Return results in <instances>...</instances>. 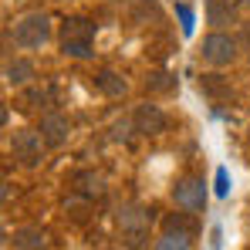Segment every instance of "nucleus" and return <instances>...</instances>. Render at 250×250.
<instances>
[{
  "instance_id": "f257e3e1",
  "label": "nucleus",
  "mask_w": 250,
  "mask_h": 250,
  "mask_svg": "<svg viewBox=\"0 0 250 250\" xmlns=\"http://www.w3.org/2000/svg\"><path fill=\"white\" fill-rule=\"evenodd\" d=\"M95 21L88 17H68L61 24V54L68 58H88L91 54V41H95Z\"/></svg>"
},
{
  "instance_id": "f03ea898",
  "label": "nucleus",
  "mask_w": 250,
  "mask_h": 250,
  "mask_svg": "<svg viewBox=\"0 0 250 250\" xmlns=\"http://www.w3.org/2000/svg\"><path fill=\"white\" fill-rule=\"evenodd\" d=\"M149 223H152V209H142V207H122L119 209V227H122V237L128 250H139L146 247L149 240Z\"/></svg>"
},
{
  "instance_id": "7ed1b4c3",
  "label": "nucleus",
  "mask_w": 250,
  "mask_h": 250,
  "mask_svg": "<svg viewBox=\"0 0 250 250\" xmlns=\"http://www.w3.org/2000/svg\"><path fill=\"white\" fill-rule=\"evenodd\" d=\"M14 41L21 44V47H41V44L51 41V21H47V14H27V17H21L17 24H14Z\"/></svg>"
},
{
  "instance_id": "20e7f679",
  "label": "nucleus",
  "mask_w": 250,
  "mask_h": 250,
  "mask_svg": "<svg viewBox=\"0 0 250 250\" xmlns=\"http://www.w3.org/2000/svg\"><path fill=\"white\" fill-rule=\"evenodd\" d=\"M203 61L213 64V68H223V64H233L237 61V54H240V41L237 38H230V34H223V31H213L207 41H203Z\"/></svg>"
},
{
  "instance_id": "39448f33",
  "label": "nucleus",
  "mask_w": 250,
  "mask_h": 250,
  "mask_svg": "<svg viewBox=\"0 0 250 250\" xmlns=\"http://www.w3.org/2000/svg\"><path fill=\"white\" fill-rule=\"evenodd\" d=\"M47 146L41 135V128L34 132V128H17L14 135H10V156L14 159H21L24 166H38L41 163V149Z\"/></svg>"
},
{
  "instance_id": "423d86ee",
  "label": "nucleus",
  "mask_w": 250,
  "mask_h": 250,
  "mask_svg": "<svg viewBox=\"0 0 250 250\" xmlns=\"http://www.w3.org/2000/svg\"><path fill=\"white\" fill-rule=\"evenodd\" d=\"M172 203L179 209H189V213L203 209L207 207V186H203V179H200V176H183V179H176V186H172Z\"/></svg>"
},
{
  "instance_id": "0eeeda50",
  "label": "nucleus",
  "mask_w": 250,
  "mask_h": 250,
  "mask_svg": "<svg viewBox=\"0 0 250 250\" xmlns=\"http://www.w3.org/2000/svg\"><path fill=\"white\" fill-rule=\"evenodd\" d=\"M132 125H135V132H142V135H163L169 128V119L166 112L159 108V105H139L135 112H132Z\"/></svg>"
},
{
  "instance_id": "6e6552de",
  "label": "nucleus",
  "mask_w": 250,
  "mask_h": 250,
  "mask_svg": "<svg viewBox=\"0 0 250 250\" xmlns=\"http://www.w3.org/2000/svg\"><path fill=\"white\" fill-rule=\"evenodd\" d=\"M41 135H44V142H47L51 149H58V146L68 142V135H71V122H68L64 115L51 112V115H44V119H41Z\"/></svg>"
},
{
  "instance_id": "1a4fd4ad",
  "label": "nucleus",
  "mask_w": 250,
  "mask_h": 250,
  "mask_svg": "<svg viewBox=\"0 0 250 250\" xmlns=\"http://www.w3.org/2000/svg\"><path fill=\"white\" fill-rule=\"evenodd\" d=\"M75 193L78 196H88V200H98V196H105V176L102 172H78L75 176Z\"/></svg>"
},
{
  "instance_id": "9d476101",
  "label": "nucleus",
  "mask_w": 250,
  "mask_h": 250,
  "mask_svg": "<svg viewBox=\"0 0 250 250\" xmlns=\"http://www.w3.org/2000/svg\"><path fill=\"white\" fill-rule=\"evenodd\" d=\"M14 247L17 250H44L47 247V233L38 227H21L14 230Z\"/></svg>"
},
{
  "instance_id": "9b49d317",
  "label": "nucleus",
  "mask_w": 250,
  "mask_h": 250,
  "mask_svg": "<svg viewBox=\"0 0 250 250\" xmlns=\"http://www.w3.org/2000/svg\"><path fill=\"white\" fill-rule=\"evenodd\" d=\"M207 21L213 24V27H227V24H233L237 14H233L230 0H207Z\"/></svg>"
},
{
  "instance_id": "f8f14e48",
  "label": "nucleus",
  "mask_w": 250,
  "mask_h": 250,
  "mask_svg": "<svg viewBox=\"0 0 250 250\" xmlns=\"http://www.w3.org/2000/svg\"><path fill=\"white\" fill-rule=\"evenodd\" d=\"M95 84H98V91H105L108 98H122L125 91H128L125 78H122V75H115V71H108V68L95 75Z\"/></svg>"
},
{
  "instance_id": "ddd939ff",
  "label": "nucleus",
  "mask_w": 250,
  "mask_h": 250,
  "mask_svg": "<svg viewBox=\"0 0 250 250\" xmlns=\"http://www.w3.org/2000/svg\"><path fill=\"white\" fill-rule=\"evenodd\" d=\"M3 78L10 84H27L34 78V64L31 61H24V58H17V61H7V68H3Z\"/></svg>"
},
{
  "instance_id": "4468645a",
  "label": "nucleus",
  "mask_w": 250,
  "mask_h": 250,
  "mask_svg": "<svg viewBox=\"0 0 250 250\" xmlns=\"http://www.w3.org/2000/svg\"><path fill=\"white\" fill-rule=\"evenodd\" d=\"M189 237L186 230H163V237L156 240V250H189Z\"/></svg>"
},
{
  "instance_id": "2eb2a0df",
  "label": "nucleus",
  "mask_w": 250,
  "mask_h": 250,
  "mask_svg": "<svg viewBox=\"0 0 250 250\" xmlns=\"http://www.w3.org/2000/svg\"><path fill=\"white\" fill-rule=\"evenodd\" d=\"M64 213H68L75 223H84V220H88V196H82V200H78V196L68 200V203H64Z\"/></svg>"
},
{
  "instance_id": "dca6fc26",
  "label": "nucleus",
  "mask_w": 250,
  "mask_h": 250,
  "mask_svg": "<svg viewBox=\"0 0 250 250\" xmlns=\"http://www.w3.org/2000/svg\"><path fill=\"white\" fill-rule=\"evenodd\" d=\"M189 213V209H186ZM186 213H176V216H166V223H163V230H186V233H193L196 230V223L186 216Z\"/></svg>"
},
{
  "instance_id": "f3484780",
  "label": "nucleus",
  "mask_w": 250,
  "mask_h": 250,
  "mask_svg": "<svg viewBox=\"0 0 250 250\" xmlns=\"http://www.w3.org/2000/svg\"><path fill=\"white\" fill-rule=\"evenodd\" d=\"M203 88L213 91V95H230V88L220 82V75H207V78H203Z\"/></svg>"
},
{
  "instance_id": "a211bd4d",
  "label": "nucleus",
  "mask_w": 250,
  "mask_h": 250,
  "mask_svg": "<svg viewBox=\"0 0 250 250\" xmlns=\"http://www.w3.org/2000/svg\"><path fill=\"white\" fill-rule=\"evenodd\" d=\"M230 193V176L227 169H216V196H227Z\"/></svg>"
},
{
  "instance_id": "6ab92c4d",
  "label": "nucleus",
  "mask_w": 250,
  "mask_h": 250,
  "mask_svg": "<svg viewBox=\"0 0 250 250\" xmlns=\"http://www.w3.org/2000/svg\"><path fill=\"white\" fill-rule=\"evenodd\" d=\"M176 10H179V17H183V31H186V34H193V10H189V7H183V3H179Z\"/></svg>"
},
{
  "instance_id": "aec40b11",
  "label": "nucleus",
  "mask_w": 250,
  "mask_h": 250,
  "mask_svg": "<svg viewBox=\"0 0 250 250\" xmlns=\"http://www.w3.org/2000/svg\"><path fill=\"white\" fill-rule=\"evenodd\" d=\"M47 98H51L47 88H31V91H27V102H47Z\"/></svg>"
},
{
  "instance_id": "412c9836",
  "label": "nucleus",
  "mask_w": 250,
  "mask_h": 250,
  "mask_svg": "<svg viewBox=\"0 0 250 250\" xmlns=\"http://www.w3.org/2000/svg\"><path fill=\"white\" fill-rule=\"evenodd\" d=\"M156 88H172V82H169V75H156Z\"/></svg>"
},
{
  "instance_id": "4be33fe9",
  "label": "nucleus",
  "mask_w": 250,
  "mask_h": 250,
  "mask_svg": "<svg viewBox=\"0 0 250 250\" xmlns=\"http://www.w3.org/2000/svg\"><path fill=\"white\" fill-rule=\"evenodd\" d=\"M244 44L250 47V24H244Z\"/></svg>"
},
{
  "instance_id": "5701e85b",
  "label": "nucleus",
  "mask_w": 250,
  "mask_h": 250,
  "mask_svg": "<svg viewBox=\"0 0 250 250\" xmlns=\"http://www.w3.org/2000/svg\"><path fill=\"white\" fill-rule=\"evenodd\" d=\"M240 3H244V7H250V0H240Z\"/></svg>"
}]
</instances>
